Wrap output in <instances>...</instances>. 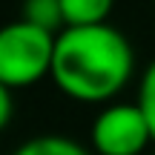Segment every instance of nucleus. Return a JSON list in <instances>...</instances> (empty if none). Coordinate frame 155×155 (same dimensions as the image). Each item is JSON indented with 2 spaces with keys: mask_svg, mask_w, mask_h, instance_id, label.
Listing matches in <instances>:
<instances>
[{
  "mask_svg": "<svg viewBox=\"0 0 155 155\" xmlns=\"http://www.w3.org/2000/svg\"><path fill=\"white\" fill-rule=\"evenodd\" d=\"M135 69L129 40L109 23L66 26L55 38L52 81L63 95L83 104L109 101L127 86Z\"/></svg>",
  "mask_w": 155,
  "mask_h": 155,
  "instance_id": "f257e3e1",
  "label": "nucleus"
},
{
  "mask_svg": "<svg viewBox=\"0 0 155 155\" xmlns=\"http://www.w3.org/2000/svg\"><path fill=\"white\" fill-rule=\"evenodd\" d=\"M55 38L26 20H12L0 26V81L9 89L32 86L52 72Z\"/></svg>",
  "mask_w": 155,
  "mask_h": 155,
  "instance_id": "f03ea898",
  "label": "nucleus"
},
{
  "mask_svg": "<svg viewBox=\"0 0 155 155\" xmlns=\"http://www.w3.org/2000/svg\"><path fill=\"white\" fill-rule=\"evenodd\" d=\"M89 138L98 155H141L155 135L138 104H109L92 121Z\"/></svg>",
  "mask_w": 155,
  "mask_h": 155,
  "instance_id": "7ed1b4c3",
  "label": "nucleus"
},
{
  "mask_svg": "<svg viewBox=\"0 0 155 155\" xmlns=\"http://www.w3.org/2000/svg\"><path fill=\"white\" fill-rule=\"evenodd\" d=\"M20 20L32 23V26H40V29H46V32H52V35L66 29L61 0H23Z\"/></svg>",
  "mask_w": 155,
  "mask_h": 155,
  "instance_id": "20e7f679",
  "label": "nucleus"
},
{
  "mask_svg": "<svg viewBox=\"0 0 155 155\" xmlns=\"http://www.w3.org/2000/svg\"><path fill=\"white\" fill-rule=\"evenodd\" d=\"M66 26H98L106 23L115 0H61Z\"/></svg>",
  "mask_w": 155,
  "mask_h": 155,
  "instance_id": "39448f33",
  "label": "nucleus"
},
{
  "mask_svg": "<svg viewBox=\"0 0 155 155\" xmlns=\"http://www.w3.org/2000/svg\"><path fill=\"white\" fill-rule=\"evenodd\" d=\"M12 155H92V152L66 135H35V138L23 141Z\"/></svg>",
  "mask_w": 155,
  "mask_h": 155,
  "instance_id": "423d86ee",
  "label": "nucleus"
},
{
  "mask_svg": "<svg viewBox=\"0 0 155 155\" xmlns=\"http://www.w3.org/2000/svg\"><path fill=\"white\" fill-rule=\"evenodd\" d=\"M138 106L144 112L147 124H150L152 135H155V61L147 66L144 78H141V86H138Z\"/></svg>",
  "mask_w": 155,
  "mask_h": 155,
  "instance_id": "0eeeda50",
  "label": "nucleus"
},
{
  "mask_svg": "<svg viewBox=\"0 0 155 155\" xmlns=\"http://www.w3.org/2000/svg\"><path fill=\"white\" fill-rule=\"evenodd\" d=\"M12 112H15V101H12V89L0 81V129L9 127L12 121Z\"/></svg>",
  "mask_w": 155,
  "mask_h": 155,
  "instance_id": "6e6552de",
  "label": "nucleus"
},
{
  "mask_svg": "<svg viewBox=\"0 0 155 155\" xmlns=\"http://www.w3.org/2000/svg\"><path fill=\"white\" fill-rule=\"evenodd\" d=\"M152 155H155V152H152Z\"/></svg>",
  "mask_w": 155,
  "mask_h": 155,
  "instance_id": "1a4fd4ad",
  "label": "nucleus"
}]
</instances>
